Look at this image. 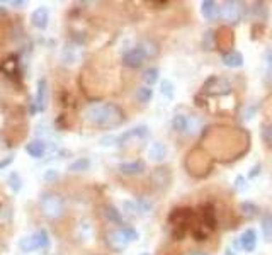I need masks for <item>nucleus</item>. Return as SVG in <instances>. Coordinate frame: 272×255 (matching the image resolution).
<instances>
[{"label": "nucleus", "mask_w": 272, "mask_h": 255, "mask_svg": "<svg viewBox=\"0 0 272 255\" xmlns=\"http://www.w3.org/2000/svg\"><path fill=\"white\" fill-rule=\"evenodd\" d=\"M160 92L163 97H167L168 100L173 99V83L170 80H162L160 83Z\"/></svg>", "instance_id": "aec40b11"}, {"label": "nucleus", "mask_w": 272, "mask_h": 255, "mask_svg": "<svg viewBox=\"0 0 272 255\" xmlns=\"http://www.w3.org/2000/svg\"><path fill=\"white\" fill-rule=\"evenodd\" d=\"M145 58L147 57V53L143 51L142 46H136V48H131L129 51H126L124 57H123V62L126 67H131V68H138L140 65L145 62Z\"/></svg>", "instance_id": "39448f33"}, {"label": "nucleus", "mask_w": 272, "mask_h": 255, "mask_svg": "<svg viewBox=\"0 0 272 255\" xmlns=\"http://www.w3.org/2000/svg\"><path fill=\"white\" fill-rule=\"evenodd\" d=\"M240 210L243 213V216H247V218H255L257 215H259V208L252 202H243L240 206Z\"/></svg>", "instance_id": "6ab92c4d"}, {"label": "nucleus", "mask_w": 272, "mask_h": 255, "mask_svg": "<svg viewBox=\"0 0 272 255\" xmlns=\"http://www.w3.org/2000/svg\"><path fill=\"white\" fill-rule=\"evenodd\" d=\"M255 108H254V106H252V108L250 109H247L245 111V114H243V118H245L247 119V121H250V119H254V114H255Z\"/></svg>", "instance_id": "473e14b6"}, {"label": "nucleus", "mask_w": 272, "mask_h": 255, "mask_svg": "<svg viewBox=\"0 0 272 255\" xmlns=\"http://www.w3.org/2000/svg\"><path fill=\"white\" fill-rule=\"evenodd\" d=\"M7 182H9V187H11L14 192L21 191L22 180H21V175H19L17 172H11V175H9V179H7Z\"/></svg>", "instance_id": "f3484780"}, {"label": "nucleus", "mask_w": 272, "mask_h": 255, "mask_svg": "<svg viewBox=\"0 0 272 255\" xmlns=\"http://www.w3.org/2000/svg\"><path fill=\"white\" fill-rule=\"evenodd\" d=\"M88 167H90V160L88 159H78V160H75L72 165L68 167L72 172H83V170H87Z\"/></svg>", "instance_id": "a211bd4d"}, {"label": "nucleus", "mask_w": 272, "mask_h": 255, "mask_svg": "<svg viewBox=\"0 0 272 255\" xmlns=\"http://www.w3.org/2000/svg\"><path fill=\"white\" fill-rule=\"evenodd\" d=\"M267 82H270V83H272V63H270L269 70H267Z\"/></svg>", "instance_id": "72a5a7b5"}, {"label": "nucleus", "mask_w": 272, "mask_h": 255, "mask_svg": "<svg viewBox=\"0 0 272 255\" xmlns=\"http://www.w3.org/2000/svg\"><path fill=\"white\" fill-rule=\"evenodd\" d=\"M145 169V164L142 160H136V162H126V164L119 165V170L126 175H134V174H142Z\"/></svg>", "instance_id": "ddd939ff"}, {"label": "nucleus", "mask_w": 272, "mask_h": 255, "mask_svg": "<svg viewBox=\"0 0 272 255\" xmlns=\"http://www.w3.org/2000/svg\"><path fill=\"white\" fill-rule=\"evenodd\" d=\"M142 255H148V253H142Z\"/></svg>", "instance_id": "e433bc0d"}, {"label": "nucleus", "mask_w": 272, "mask_h": 255, "mask_svg": "<svg viewBox=\"0 0 272 255\" xmlns=\"http://www.w3.org/2000/svg\"><path fill=\"white\" fill-rule=\"evenodd\" d=\"M78 60V53H75V48L73 46H67L63 51V62L65 63H75Z\"/></svg>", "instance_id": "412c9836"}, {"label": "nucleus", "mask_w": 272, "mask_h": 255, "mask_svg": "<svg viewBox=\"0 0 272 255\" xmlns=\"http://www.w3.org/2000/svg\"><path fill=\"white\" fill-rule=\"evenodd\" d=\"M143 78H145V82H147L148 85H153V83L158 80V70H157V68H148V70L145 72Z\"/></svg>", "instance_id": "b1692460"}, {"label": "nucleus", "mask_w": 272, "mask_h": 255, "mask_svg": "<svg viewBox=\"0 0 272 255\" xmlns=\"http://www.w3.org/2000/svg\"><path fill=\"white\" fill-rule=\"evenodd\" d=\"M238 247H240V240H238V242H232L230 243V247L226 248V255H237Z\"/></svg>", "instance_id": "c756f323"}, {"label": "nucleus", "mask_w": 272, "mask_h": 255, "mask_svg": "<svg viewBox=\"0 0 272 255\" xmlns=\"http://www.w3.org/2000/svg\"><path fill=\"white\" fill-rule=\"evenodd\" d=\"M39 208L43 215L50 220H58L65 215V201L60 194L46 191L39 197Z\"/></svg>", "instance_id": "f03ea898"}, {"label": "nucleus", "mask_w": 272, "mask_h": 255, "mask_svg": "<svg viewBox=\"0 0 272 255\" xmlns=\"http://www.w3.org/2000/svg\"><path fill=\"white\" fill-rule=\"evenodd\" d=\"M50 243V238H48V231L46 230H39L32 235H27L24 238H21L19 242V248L22 250L24 253H29V252H34L37 248H46Z\"/></svg>", "instance_id": "7ed1b4c3"}, {"label": "nucleus", "mask_w": 272, "mask_h": 255, "mask_svg": "<svg viewBox=\"0 0 272 255\" xmlns=\"http://www.w3.org/2000/svg\"><path fill=\"white\" fill-rule=\"evenodd\" d=\"M136 206H138V213H142V215H148L150 210H152V204L145 201V199H140V201L136 202Z\"/></svg>", "instance_id": "cd10ccee"}, {"label": "nucleus", "mask_w": 272, "mask_h": 255, "mask_svg": "<svg viewBox=\"0 0 272 255\" xmlns=\"http://www.w3.org/2000/svg\"><path fill=\"white\" fill-rule=\"evenodd\" d=\"M245 187H247V185H245V177L238 175L237 180H235V189H237L238 192H243V191H245Z\"/></svg>", "instance_id": "c85d7f7f"}, {"label": "nucleus", "mask_w": 272, "mask_h": 255, "mask_svg": "<svg viewBox=\"0 0 272 255\" xmlns=\"http://www.w3.org/2000/svg\"><path fill=\"white\" fill-rule=\"evenodd\" d=\"M201 14H203L204 19L214 21L219 16V7L216 6V2H213V0H204V2L201 4Z\"/></svg>", "instance_id": "f8f14e48"}, {"label": "nucleus", "mask_w": 272, "mask_h": 255, "mask_svg": "<svg viewBox=\"0 0 272 255\" xmlns=\"http://www.w3.org/2000/svg\"><path fill=\"white\" fill-rule=\"evenodd\" d=\"M199 126H201V121L198 118H194V116H191L189 118V123H187V131L186 133H196L199 129Z\"/></svg>", "instance_id": "393cba45"}, {"label": "nucleus", "mask_w": 272, "mask_h": 255, "mask_svg": "<svg viewBox=\"0 0 272 255\" xmlns=\"http://www.w3.org/2000/svg\"><path fill=\"white\" fill-rule=\"evenodd\" d=\"M148 157L152 162H163L167 157V148L162 141H153L148 148Z\"/></svg>", "instance_id": "1a4fd4ad"}, {"label": "nucleus", "mask_w": 272, "mask_h": 255, "mask_svg": "<svg viewBox=\"0 0 272 255\" xmlns=\"http://www.w3.org/2000/svg\"><path fill=\"white\" fill-rule=\"evenodd\" d=\"M26 151L32 159H41L46 153V143L43 140H32L31 143L26 145Z\"/></svg>", "instance_id": "9b49d317"}, {"label": "nucleus", "mask_w": 272, "mask_h": 255, "mask_svg": "<svg viewBox=\"0 0 272 255\" xmlns=\"http://www.w3.org/2000/svg\"><path fill=\"white\" fill-rule=\"evenodd\" d=\"M262 233H264V238L267 242H272V216H264L262 220Z\"/></svg>", "instance_id": "dca6fc26"}, {"label": "nucleus", "mask_w": 272, "mask_h": 255, "mask_svg": "<svg viewBox=\"0 0 272 255\" xmlns=\"http://www.w3.org/2000/svg\"><path fill=\"white\" fill-rule=\"evenodd\" d=\"M240 245L243 247V250H247V252H254L255 250V245H257V233L255 230L248 228L242 233L240 236Z\"/></svg>", "instance_id": "9d476101"}, {"label": "nucleus", "mask_w": 272, "mask_h": 255, "mask_svg": "<svg viewBox=\"0 0 272 255\" xmlns=\"http://www.w3.org/2000/svg\"><path fill=\"white\" fill-rule=\"evenodd\" d=\"M14 159H16V157H14V155H9V157H7V159H4V160H0V170H2V169H6V167H7V165H11V164H12V162H14Z\"/></svg>", "instance_id": "2f4dec72"}, {"label": "nucleus", "mask_w": 272, "mask_h": 255, "mask_svg": "<svg viewBox=\"0 0 272 255\" xmlns=\"http://www.w3.org/2000/svg\"><path fill=\"white\" fill-rule=\"evenodd\" d=\"M123 210H124V215H126V216H129V218H133V216H136V215H140L136 202L124 201V202H123Z\"/></svg>", "instance_id": "4be33fe9"}, {"label": "nucleus", "mask_w": 272, "mask_h": 255, "mask_svg": "<svg viewBox=\"0 0 272 255\" xmlns=\"http://www.w3.org/2000/svg\"><path fill=\"white\" fill-rule=\"evenodd\" d=\"M123 230V233L124 236L128 238V242H134V240H138V231H136L134 228H131V226H124V228H121Z\"/></svg>", "instance_id": "a878e982"}, {"label": "nucleus", "mask_w": 272, "mask_h": 255, "mask_svg": "<svg viewBox=\"0 0 272 255\" xmlns=\"http://www.w3.org/2000/svg\"><path fill=\"white\" fill-rule=\"evenodd\" d=\"M85 118L92 124L106 129L118 128L124 121L123 111L116 104H112V102H96V104H90L85 111Z\"/></svg>", "instance_id": "f257e3e1"}, {"label": "nucleus", "mask_w": 272, "mask_h": 255, "mask_svg": "<svg viewBox=\"0 0 272 255\" xmlns=\"http://www.w3.org/2000/svg\"><path fill=\"white\" fill-rule=\"evenodd\" d=\"M223 63H224V67H228V68H240L243 65V57H242V53H238V51H232V53H228L223 57Z\"/></svg>", "instance_id": "4468645a"}, {"label": "nucleus", "mask_w": 272, "mask_h": 255, "mask_svg": "<svg viewBox=\"0 0 272 255\" xmlns=\"http://www.w3.org/2000/svg\"><path fill=\"white\" fill-rule=\"evenodd\" d=\"M153 92L150 87H140L138 92H136V97L140 99V102H148L150 99H152Z\"/></svg>", "instance_id": "5701e85b"}, {"label": "nucleus", "mask_w": 272, "mask_h": 255, "mask_svg": "<svg viewBox=\"0 0 272 255\" xmlns=\"http://www.w3.org/2000/svg\"><path fill=\"white\" fill-rule=\"evenodd\" d=\"M264 140L269 143V145H272V124H269V126L264 129Z\"/></svg>", "instance_id": "7c9ffc66"}, {"label": "nucleus", "mask_w": 272, "mask_h": 255, "mask_svg": "<svg viewBox=\"0 0 272 255\" xmlns=\"http://www.w3.org/2000/svg\"><path fill=\"white\" fill-rule=\"evenodd\" d=\"M187 123H189V118L184 114H177L172 121V126L175 131H187Z\"/></svg>", "instance_id": "2eb2a0df"}, {"label": "nucleus", "mask_w": 272, "mask_h": 255, "mask_svg": "<svg viewBox=\"0 0 272 255\" xmlns=\"http://www.w3.org/2000/svg\"><path fill=\"white\" fill-rule=\"evenodd\" d=\"M48 21H50V12L46 7L36 9V11L31 14V24L34 27H37V29H46Z\"/></svg>", "instance_id": "6e6552de"}, {"label": "nucleus", "mask_w": 272, "mask_h": 255, "mask_svg": "<svg viewBox=\"0 0 272 255\" xmlns=\"http://www.w3.org/2000/svg\"><path fill=\"white\" fill-rule=\"evenodd\" d=\"M243 16V4L242 2H233V0H228V2H223L221 7H219V17L226 22H238Z\"/></svg>", "instance_id": "20e7f679"}, {"label": "nucleus", "mask_w": 272, "mask_h": 255, "mask_svg": "<svg viewBox=\"0 0 272 255\" xmlns=\"http://www.w3.org/2000/svg\"><path fill=\"white\" fill-rule=\"evenodd\" d=\"M189 255H204V253H201V252H194V253H189Z\"/></svg>", "instance_id": "c9c22d12"}, {"label": "nucleus", "mask_w": 272, "mask_h": 255, "mask_svg": "<svg viewBox=\"0 0 272 255\" xmlns=\"http://www.w3.org/2000/svg\"><path fill=\"white\" fill-rule=\"evenodd\" d=\"M106 216L109 221H114V223H121V215L119 211H116L114 208H107L106 210Z\"/></svg>", "instance_id": "bb28decb"}, {"label": "nucleus", "mask_w": 272, "mask_h": 255, "mask_svg": "<svg viewBox=\"0 0 272 255\" xmlns=\"http://www.w3.org/2000/svg\"><path fill=\"white\" fill-rule=\"evenodd\" d=\"M46 99H48V82H46V78H41V80L37 82V92H36V99H34L36 111L43 113L46 109Z\"/></svg>", "instance_id": "0eeeda50"}, {"label": "nucleus", "mask_w": 272, "mask_h": 255, "mask_svg": "<svg viewBox=\"0 0 272 255\" xmlns=\"http://www.w3.org/2000/svg\"><path fill=\"white\" fill-rule=\"evenodd\" d=\"M107 243H109V247L112 250H116V252H123V250L129 245L128 238H126L123 233V230L111 231V233L107 235Z\"/></svg>", "instance_id": "423d86ee"}, {"label": "nucleus", "mask_w": 272, "mask_h": 255, "mask_svg": "<svg viewBox=\"0 0 272 255\" xmlns=\"http://www.w3.org/2000/svg\"><path fill=\"white\" fill-rule=\"evenodd\" d=\"M11 6H16V7H24L26 2H17V0H14V2H9Z\"/></svg>", "instance_id": "f704fd0d"}]
</instances>
